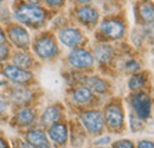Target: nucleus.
<instances>
[{
	"mask_svg": "<svg viewBox=\"0 0 154 148\" xmlns=\"http://www.w3.org/2000/svg\"><path fill=\"white\" fill-rule=\"evenodd\" d=\"M16 16L18 20L24 24L36 26L44 21L45 12L43 8L33 5H23L16 11Z\"/></svg>",
	"mask_w": 154,
	"mask_h": 148,
	"instance_id": "nucleus-1",
	"label": "nucleus"
},
{
	"mask_svg": "<svg viewBox=\"0 0 154 148\" xmlns=\"http://www.w3.org/2000/svg\"><path fill=\"white\" fill-rule=\"evenodd\" d=\"M132 104L140 119H148L151 115V98L145 93H137L133 96Z\"/></svg>",
	"mask_w": 154,
	"mask_h": 148,
	"instance_id": "nucleus-2",
	"label": "nucleus"
},
{
	"mask_svg": "<svg viewBox=\"0 0 154 148\" xmlns=\"http://www.w3.org/2000/svg\"><path fill=\"white\" fill-rule=\"evenodd\" d=\"M35 50L40 58H51L57 54V45L51 37L44 36L36 42Z\"/></svg>",
	"mask_w": 154,
	"mask_h": 148,
	"instance_id": "nucleus-3",
	"label": "nucleus"
},
{
	"mask_svg": "<svg viewBox=\"0 0 154 148\" xmlns=\"http://www.w3.org/2000/svg\"><path fill=\"white\" fill-rule=\"evenodd\" d=\"M82 122L90 133H100L103 128V117L96 110L87 111L82 115Z\"/></svg>",
	"mask_w": 154,
	"mask_h": 148,
	"instance_id": "nucleus-4",
	"label": "nucleus"
},
{
	"mask_svg": "<svg viewBox=\"0 0 154 148\" xmlns=\"http://www.w3.org/2000/svg\"><path fill=\"white\" fill-rule=\"evenodd\" d=\"M69 60L75 68H89L93 64V56L84 49H76L69 55Z\"/></svg>",
	"mask_w": 154,
	"mask_h": 148,
	"instance_id": "nucleus-5",
	"label": "nucleus"
},
{
	"mask_svg": "<svg viewBox=\"0 0 154 148\" xmlns=\"http://www.w3.org/2000/svg\"><path fill=\"white\" fill-rule=\"evenodd\" d=\"M101 30L102 32L109 38L117 39L123 35L125 31V26L121 21L114 20V19H107L104 21H102L101 24Z\"/></svg>",
	"mask_w": 154,
	"mask_h": 148,
	"instance_id": "nucleus-6",
	"label": "nucleus"
},
{
	"mask_svg": "<svg viewBox=\"0 0 154 148\" xmlns=\"http://www.w3.org/2000/svg\"><path fill=\"white\" fill-rule=\"evenodd\" d=\"M4 74L6 77H8L11 81L16 83H25L32 78L31 72H29L27 70L20 69L16 65H6L4 68Z\"/></svg>",
	"mask_w": 154,
	"mask_h": 148,
	"instance_id": "nucleus-7",
	"label": "nucleus"
},
{
	"mask_svg": "<svg viewBox=\"0 0 154 148\" xmlns=\"http://www.w3.org/2000/svg\"><path fill=\"white\" fill-rule=\"evenodd\" d=\"M106 121L110 128H120L123 123V113L119 106L112 104L106 109Z\"/></svg>",
	"mask_w": 154,
	"mask_h": 148,
	"instance_id": "nucleus-8",
	"label": "nucleus"
},
{
	"mask_svg": "<svg viewBox=\"0 0 154 148\" xmlns=\"http://www.w3.org/2000/svg\"><path fill=\"white\" fill-rule=\"evenodd\" d=\"M8 37L12 40L13 44H16L17 46L19 48H27L29 45V42H30V38L27 32L20 27V26H13L8 30Z\"/></svg>",
	"mask_w": 154,
	"mask_h": 148,
	"instance_id": "nucleus-9",
	"label": "nucleus"
},
{
	"mask_svg": "<svg viewBox=\"0 0 154 148\" xmlns=\"http://www.w3.org/2000/svg\"><path fill=\"white\" fill-rule=\"evenodd\" d=\"M26 140L35 148H50L46 135L39 129H32L26 134Z\"/></svg>",
	"mask_w": 154,
	"mask_h": 148,
	"instance_id": "nucleus-10",
	"label": "nucleus"
},
{
	"mask_svg": "<svg viewBox=\"0 0 154 148\" xmlns=\"http://www.w3.org/2000/svg\"><path fill=\"white\" fill-rule=\"evenodd\" d=\"M59 39L66 46H76L82 40V35L76 29H63L59 31Z\"/></svg>",
	"mask_w": 154,
	"mask_h": 148,
	"instance_id": "nucleus-11",
	"label": "nucleus"
},
{
	"mask_svg": "<svg viewBox=\"0 0 154 148\" xmlns=\"http://www.w3.org/2000/svg\"><path fill=\"white\" fill-rule=\"evenodd\" d=\"M49 135L54 142L63 145L68 139V130L64 125H54L49 130Z\"/></svg>",
	"mask_w": 154,
	"mask_h": 148,
	"instance_id": "nucleus-12",
	"label": "nucleus"
},
{
	"mask_svg": "<svg viewBox=\"0 0 154 148\" xmlns=\"http://www.w3.org/2000/svg\"><path fill=\"white\" fill-rule=\"evenodd\" d=\"M77 17L79 18L81 21L87 23V24H93L97 21L98 19V13L96 10L91 8V7H82L77 11Z\"/></svg>",
	"mask_w": 154,
	"mask_h": 148,
	"instance_id": "nucleus-13",
	"label": "nucleus"
},
{
	"mask_svg": "<svg viewBox=\"0 0 154 148\" xmlns=\"http://www.w3.org/2000/svg\"><path fill=\"white\" fill-rule=\"evenodd\" d=\"M59 117H60V110L57 107H49L46 110L44 111V114L42 116V121H43L44 125L51 126V125H55L57 122Z\"/></svg>",
	"mask_w": 154,
	"mask_h": 148,
	"instance_id": "nucleus-14",
	"label": "nucleus"
},
{
	"mask_svg": "<svg viewBox=\"0 0 154 148\" xmlns=\"http://www.w3.org/2000/svg\"><path fill=\"white\" fill-rule=\"evenodd\" d=\"M112 56H113V50L109 45H98L95 48V57L98 62L101 63H107L112 59Z\"/></svg>",
	"mask_w": 154,
	"mask_h": 148,
	"instance_id": "nucleus-15",
	"label": "nucleus"
},
{
	"mask_svg": "<svg viewBox=\"0 0 154 148\" xmlns=\"http://www.w3.org/2000/svg\"><path fill=\"white\" fill-rule=\"evenodd\" d=\"M35 120V113L30 108H23L16 115V121L20 126H27Z\"/></svg>",
	"mask_w": 154,
	"mask_h": 148,
	"instance_id": "nucleus-16",
	"label": "nucleus"
},
{
	"mask_svg": "<svg viewBox=\"0 0 154 148\" xmlns=\"http://www.w3.org/2000/svg\"><path fill=\"white\" fill-rule=\"evenodd\" d=\"M31 91L27 90L26 88H17L13 89L12 91V100L13 102H16L17 104H24L27 101L31 100Z\"/></svg>",
	"mask_w": 154,
	"mask_h": 148,
	"instance_id": "nucleus-17",
	"label": "nucleus"
},
{
	"mask_svg": "<svg viewBox=\"0 0 154 148\" xmlns=\"http://www.w3.org/2000/svg\"><path fill=\"white\" fill-rule=\"evenodd\" d=\"M13 63L20 69H27L31 65V57L25 52L16 54L13 56Z\"/></svg>",
	"mask_w": 154,
	"mask_h": 148,
	"instance_id": "nucleus-18",
	"label": "nucleus"
},
{
	"mask_svg": "<svg viewBox=\"0 0 154 148\" xmlns=\"http://www.w3.org/2000/svg\"><path fill=\"white\" fill-rule=\"evenodd\" d=\"M90 98H91V91H90V89H88L85 87L77 88L74 91V100L78 103H85Z\"/></svg>",
	"mask_w": 154,
	"mask_h": 148,
	"instance_id": "nucleus-19",
	"label": "nucleus"
},
{
	"mask_svg": "<svg viewBox=\"0 0 154 148\" xmlns=\"http://www.w3.org/2000/svg\"><path fill=\"white\" fill-rule=\"evenodd\" d=\"M87 84L90 89L98 91V93H102V91L107 90V87H108L107 83L103 79L98 78V77H89L88 81H87Z\"/></svg>",
	"mask_w": 154,
	"mask_h": 148,
	"instance_id": "nucleus-20",
	"label": "nucleus"
},
{
	"mask_svg": "<svg viewBox=\"0 0 154 148\" xmlns=\"http://www.w3.org/2000/svg\"><path fill=\"white\" fill-rule=\"evenodd\" d=\"M140 14L143 20L152 23L154 21V5L152 4H145L140 8Z\"/></svg>",
	"mask_w": 154,
	"mask_h": 148,
	"instance_id": "nucleus-21",
	"label": "nucleus"
},
{
	"mask_svg": "<svg viewBox=\"0 0 154 148\" xmlns=\"http://www.w3.org/2000/svg\"><path fill=\"white\" fill-rule=\"evenodd\" d=\"M143 84H145V78H143L141 75H137V76L132 77V79L129 81V88H131V89L141 88Z\"/></svg>",
	"mask_w": 154,
	"mask_h": 148,
	"instance_id": "nucleus-22",
	"label": "nucleus"
},
{
	"mask_svg": "<svg viewBox=\"0 0 154 148\" xmlns=\"http://www.w3.org/2000/svg\"><path fill=\"white\" fill-rule=\"evenodd\" d=\"M113 148H134L133 143L128 140H121V141H117L114 143Z\"/></svg>",
	"mask_w": 154,
	"mask_h": 148,
	"instance_id": "nucleus-23",
	"label": "nucleus"
},
{
	"mask_svg": "<svg viewBox=\"0 0 154 148\" xmlns=\"http://www.w3.org/2000/svg\"><path fill=\"white\" fill-rule=\"evenodd\" d=\"M7 56H8V48L4 43H0V62L4 60Z\"/></svg>",
	"mask_w": 154,
	"mask_h": 148,
	"instance_id": "nucleus-24",
	"label": "nucleus"
},
{
	"mask_svg": "<svg viewBox=\"0 0 154 148\" xmlns=\"http://www.w3.org/2000/svg\"><path fill=\"white\" fill-rule=\"evenodd\" d=\"M8 107V103H7V100L0 95V113H4V111L7 109Z\"/></svg>",
	"mask_w": 154,
	"mask_h": 148,
	"instance_id": "nucleus-25",
	"label": "nucleus"
},
{
	"mask_svg": "<svg viewBox=\"0 0 154 148\" xmlns=\"http://www.w3.org/2000/svg\"><path fill=\"white\" fill-rule=\"evenodd\" d=\"M137 148H154V143L151 142V141H140L139 145H137Z\"/></svg>",
	"mask_w": 154,
	"mask_h": 148,
	"instance_id": "nucleus-26",
	"label": "nucleus"
},
{
	"mask_svg": "<svg viewBox=\"0 0 154 148\" xmlns=\"http://www.w3.org/2000/svg\"><path fill=\"white\" fill-rule=\"evenodd\" d=\"M127 69L131 70V71H135V70L139 69V64L136 62H134V60H131V62L127 63Z\"/></svg>",
	"mask_w": 154,
	"mask_h": 148,
	"instance_id": "nucleus-27",
	"label": "nucleus"
},
{
	"mask_svg": "<svg viewBox=\"0 0 154 148\" xmlns=\"http://www.w3.org/2000/svg\"><path fill=\"white\" fill-rule=\"evenodd\" d=\"M14 148H31V146H30V145H26V143H24L23 141H18Z\"/></svg>",
	"mask_w": 154,
	"mask_h": 148,
	"instance_id": "nucleus-28",
	"label": "nucleus"
},
{
	"mask_svg": "<svg viewBox=\"0 0 154 148\" xmlns=\"http://www.w3.org/2000/svg\"><path fill=\"white\" fill-rule=\"evenodd\" d=\"M0 148H8L7 142H6L4 139H1V137H0Z\"/></svg>",
	"mask_w": 154,
	"mask_h": 148,
	"instance_id": "nucleus-29",
	"label": "nucleus"
},
{
	"mask_svg": "<svg viewBox=\"0 0 154 148\" xmlns=\"http://www.w3.org/2000/svg\"><path fill=\"white\" fill-rule=\"evenodd\" d=\"M104 142H109V137H104V139H100L97 141V143H104Z\"/></svg>",
	"mask_w": 154,
	"mask_h": 148,
	"instance_id": "nucleus-30",
	"label": "nucleus"
},
{
	"mask_svg": "<svg viewBox=\"0 0 154 148\" xmlns=\"http://www.w3.org/2000/svg\"><path fill=\"white\" fill-rule=\"evenodd\" d=\"M4 39H5V36H4V33H2V31H1V29H0V43H2Z\"/></svg>",
	"mask_w": 154,
	"mask_h": 148,
	"instance_id": "nucleus-31",
	"label": "nucleus"
},
{
	"mask_svg": "<svg viewBox=\"0 0 154 148\" xmlns=\"http://www.w3.org/2000/svg\"><path fill=\"white\" fill-rule=\"evenodd\" d=\"M1 84H2V82H0V85H1Z\"/></svg>",
	"mask_w": 154,
	"mask_h": 148,
	"instance_id": "nucleus-32",
	"label": "nucleus"
}]
</instances>
